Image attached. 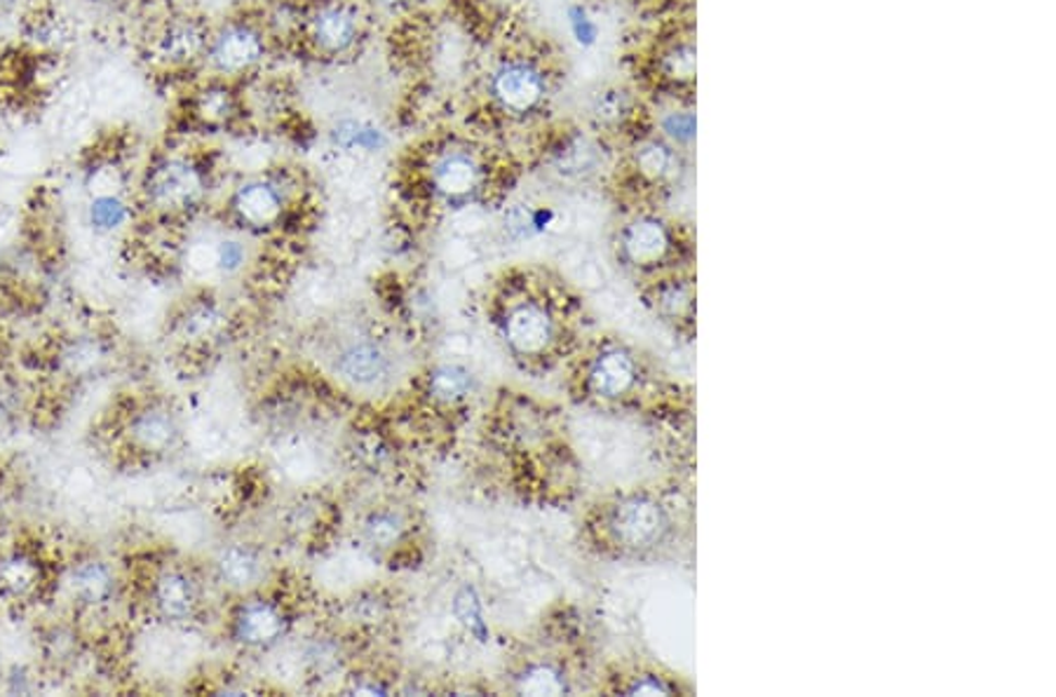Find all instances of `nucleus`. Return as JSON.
<instances>
[{"label":"nucleus","mask_w":1056,"mask_h":697,"mask_svg":"<svg viewBox=\"0 0 1056 697\" xmlns=\"http://www.w3.org/2000/svg\"><path fill=\"white\" fill-rule=\"evenodd\" d=\"M662 139H667L672 146H691L697 134V120L693 108H672L660 120Z\"/></svg>","instance_id":"nucleus-29"},{"label":"nucleus","mask_w":1056,"mask_h":697,"mask_svg":"<svg viewBox=\"0 0 1056 697\" xmlns=\"http://www.w3.org/2000/svg\"><path fill=\"white\" fill-rule=\"evenodd\" d=\"M216 576L219 580L230 587V590L247 592L254 590V587L263 580V573H266V564H263V554L254 545H244V542H236V545H228L216 556Z\"/></svg>","instance_id":"nucleus-19"},{"label":"nucleus","mask_w":1056,"mask_h":697,"mask_svg":"<svg viewBox=\"0 0 1056 697\" xmlns=\"http://www.w3.org/2000/svg\"><path fill=\"white\" fill-rule=\"evenodd\" d=\"M644 301L662 324L686 340L695 334V275L693 271L667 273L644 283Z\"/></svg>","instance_id":"nucleus-8"},{"label":"nucleus","mask_w":1056,"mask_h":697,"mask_svg":"<svg viewBox=\"0 0 1056 697\" xmlns=\"http://www.w3.org/2000/svg\"><path fill=\"white\" fill-rule=\"evenodd\" d=\"M226 315L214 303H195L181 317V334L191 340H212L224 329Z\"/></svg>","instance_id":"nucleus-24"},{"label":"nucleus","mask_w":1056,"mask_h":697,"mask_svg":"<svg viewBox=\"0 0 1056 697\" xmlns=\"http://www.w3.org/2000/svg\"><path fill=\"white\" fill-rule=\"evenodd\" d=\"M632 167L636 177L650 185V189H662V185L674 181L681 172V160L676 146H672L667 139H644L634 148Z\"/></svg>","instance_id":"nucleus-20"},{"label":"nucleus","mask_w":1056,"mask_h":697,"mask_svg":"<svg viewBox=\"0 0 1056 697\" xmlns=\"http://www.w3.org/2000/svg\"><path fill=\"white\" fill-rule=\"evenodd\" d=\"M289 627L291 613L279 597H247L232 615V637L247 648H271L287 637Z\"/></svg>","instance_id":"nucleus-9"},{"label":"nucleus","mask_w":1056,"mask_h":697,"mask_svg":"<svg viewBox=\"0 0 1056 697\" xmlns=\"http://www.w3.org/2000/svg\"><path fill=\"white\" fill-rule=\"evenodd\" d=\"M413 519L395 505L371 507L360 521V540L376 554H395L409 545Z\"/></svg>","instance_id":"nucleus-14"},{"label":"nucleus","mask_w":1056,"mask_h":697,"mask_svg":"<svg viewBox=\"0 0 1056 697\" xmlns=\"http://www.w3.org/2000/svg\"><path fill=\"white\" fill-rule=\"evenodd\" d=\"M693 495L676 484L617 491L592 505L585 540L597 554L623 562H658L691 545Z\"/></svg>","instance_id":"nucleus-1"},{"label":"nucleus","mask_w":1056,"mask_h":697,"mask_svg":"<svg viewBox=\"0 0 1056 697\" xmlns=\"http://www.w3.org/2000/svg\"><path fill=\"white\" fill-rule=\"evenodd\" d=\"M238 101L236 95L224 85H209L193 101V116L207 128H224L236 118Z\"/></svg>","instance_id":"nucleus-22"},{"label":"nucleus","mask_w":1056,"mask_h":697,"mask_svg":"<svg viewBox=\"0 0 1056 697\" xmlns=\"http://www.w3.org/2000/svg\"><path fill=\"white\" fill-rule=\"evenodd\" d=\"M128 205L120 195H101L89 205V221L97 230H116L128 221Z\"/></svg>","instance_id":"nucleus-30"},{"label":"nucleus","mask_w":1056,"mask_h":697,"mask_svg":"<svg viewBox=\"0 0 1056 697\" xmlns=\"http://www.w3.org/2000/svg\"><path fill=\"white\" fill-rule=\"evenodd\" d=\"M632 113V99L623 89H603L592 101V116L605 128L623 125Z\"/></svg>","instance_id":"nucleus-28"},{"label":"nucleus","mask_w":1056,"mask_h":697,"mask_svg":"<svg viewBox=\"0 0 1056 697\" xmlns=\"http://www.w3.org/2000/svg\"><path fill=\"white\" fill-rule=\"evenodd\" d=\"M603 690L615 695H691L693 686L686 678L656 664L632 662L605 674Z\"/></svg>","instance_id":"nucleus-12"},{"label":"nucleus","mask_w":1056,"mask_h":697,"mask_svg":"<svg viewBox=\"0 0 1056 697\" xmlns=\"http://www.w3.org/2000/svg\"><path fill=\"white\" fill-rule=\"evenodd\" d=\"M493 327L524 371L545 374L580 348L583 305L548 275L509 277L493 299Z\"/></svg>","instance_id":"nucleus-2"},{"label":"nucleus","mask_w":1056,"mask_h":697,"mask_svg":"<svg viewBox=\"0 0 1056 697\" xmlns=\"http://www.w3.org/2000/svg\"><path fill=\"white\" fill-rule=\"evenodd\" d=\"M332 369L355 390H379L395 376V352L376 336H352L334 352Z\"/></svg>","instance_id":"nucleus-5"},{"label":"nucleus","mask_w":1056,"mask_h":697,"mask_svg":"<svg viewBox=\"0 0 1056 697\" xmlns=\"http://www.w3.org/2000/svg\"><path fill=\"white\" fill-rule=\"evenodd\" d=\"M489 95L509 116H531L548 97V75L528 59H507L489 77Z\"/></svg>","instance_id":"nucleus-7"},{"label":"nucleus","mask_w":1056,"mask_h":697,"mask_svg":"<svg viewBox=\"0 0 1056 697\" xmlns=\"http://www.w3.org/2000/svg\"><path fill=\"white\" fill-rule=\"evenodd\" d=\"M512 688L519 695H564L573 690V676L564 658L536 656L519 664Z\"/></svg>","instance_id":"nucleus-17"},{"label":"nucleus","mask_w":1056,"mask_h":697,"mask_svg":"<svg viewBox=\"0 0 1056 697\" xmlns=\"http://www.w3.org/2000/svg\"><path fill=\"white\" fill-rule=\"evenodd\" d=\"M263 38L250 24H230L209 43L207 55L216 71L236 75L256 67L263 57Z\"/></svg>","instance_id":"nucleus-13"},{"label":"nucleus","mask_w":1056,"mask_h":697,"mask_svg":"<svg viewBox=\"0 0 1056 697\" xmlns=\"http://www.w3.org/2000/svg\"><path fill=\"white\" fill-rule=\"evenodd\" d=\"M38 582V566L22 554H12L0 562V585L12 594H26Z\"/></svg>","instance_id":"nucleus-27"},{"label":"nucleus","mask_w":1056,"mask_h":697,"mask_svg":"<svg viewBox=\"0 0 1056 697\" xmlns=\"http://www.w3.org/2000/svg\"><path fill=\"white\" fill-rule=\"evenodd\" d=\"M489 172L477 153L468 148H446L434 155L428 167L432 195L446 205H468L487 189Z\"/></svg>","instance_id":"nucleus-6"},{"label":"nucleus","mask_w":1056,"mask_h":697,"mask_svg":"<svg viewBox=\"0 0 1056 697\" xmlns=\"http://www.w3.org/2000/svg\"><path fill=\"white\" fill-rule=\"evenodd\" d=\"M477 390V376L470 366L442 362L423 376V397L437 409H458Z\"/></svg>","instance_id":"nucleus-16"},{"label":"nucleus","mask_w":1056,"mask_h":697,"mask_svg":"<svg viewBox=\"0 0 1056 697\" xmlns=\"http://www.w3.org/2000/svg\"><path fill=\"white\" fill-rule=\"evenodd\" d=\"M615 250L620 263L641 283L688 271L693 261V244L683 236V228L656 212L629 216L617 230Z\"/></svg>","instance_id":"nucleus-4"},{"label":"nucleus","mask_w":1056,"mask_h":697,"mask_svg":"<svg viewBox=\"0 0 1056 697\" xmlns=\"http://www.w3.org/2000/svg\"><path fill=\"white\" fill-rule=\"evenodd\" d=\"M660 77L672 85H691L695 81V45L676 43L664 50L658 61Z\"/></svg>","instance_id":"nucleus-25"},{"label":"nucleus","mask_w":1056,"mask_h":697,"mask_svg":"<svg viewBox=\"0 0 1056 697\" xmlns=\"http://www.w3.org/2000/svg\"><path fill=\"white\" fill-rule=\"evenodd\" d=\"M151 597L155 609H158L167 620H189L200 603L197 582L189 576V573L179 568L163 570L160 576L153 580Z\"/></svg>","instance_id":"nucleus-18"},{"label":"nucleus","mask_w":1056,"mask_h":697,"mask_svg":"<svg viewBox=\"0 0 1056 697\" xmlns=\"http://www.w3.org/2000/svg\"><path fill=\"white\" fill-rule=\"evenodd\" d=\"M202 193H205V177L193 163L183 158L163 160L151 169L146 179L148 203L167 214L195 207Z\"/></svg>","instance_id":"nucleus-10"},{"label":"nucleus","mask_w":1056,"mask_h":697,"mask_svg":"<svg viewBox=\"0 0 1056 697\" xmlns=\"http://www.w3.org/2000/svg\"><path fill=\"white\" fill-rule=\"evenodd\" d=\"M130 437L139 452L165 454L169 448H175L179 440V425L172 413L153 407L134 418L130 425Z\"/></svg>","instance_id":"nucleus-21"},{"label":"nucleus","mask_w":1056,"mask_h":697,"mask_svg":"<svg viewBox=\"0 0 1056 697\" xmlns=\"http://www.w3.org/2000/svg\"><path fill=\"white\" fill-rule=\"evenodd\" d=\"M310 38L324 55H344L360 38V20L357 12L344 3L322 5L310 17Z\"/></svg>","instance_id":"nucleus-15"},{"label":"nucleus","mask_w":1056,"mask_h":697,"mask_svg":"<svg viewBox=\"0 0 1056 697\" xmlns=\"http://www.w3.org/2000/svg\"><path fill=\"white\" fill-rule=\"evenodd\" d=\"M163 48L169 55V59L191 61L193 57H197L202 50H205V36H202V31L191 22L175 24L167 31Z\"/></svg>","instance_id":"nucleus-26"},{"label":"nucleus","mask_w":1056,"mask_h":697,"mask_svg":"<svg viewBox=\"0 0 1056 697\" xmlns=\"http://www.w3.org/2000/svg\"><path fill=\"white\" fill-rule=\"evenodd\" d=\"M379 3L385 5V8H401V5L411 3V0H379Z\"/></svg>","instance_id":"nucleus-34"},{"label":"nucleus","mask_w":1056,"mask_h":697,"mask_svg":"<svg viewBox=\"0 0 1056 697\" xmlns=\"http://www.w3.org/2000/svg\"><path fill=\"white\" fill-rule=\"evenodd\" d=\"M67 360L73 371H83L95 366V362L99 360V352L92 344H81V346H73V350L67 354Z\"/></svg>","instance_id":"nucleus-33"},{"label":"nucleus","mask_w":1056,"mask_h":697,"mask_svg":"<svg viewBox=\"0 0 1056 697\" xmlns=\"http://www.w3.org/2000/svg\"><path fill=\"white\" fill-rule=\"evenodd\" d=\"M571 393L580 405L603 411L656 413L681 397L648 354L617 336H599L573 352Z\"/></svg>","instance_id":"nucleus-3"},{"label":"nucleus","mask_w":1056,"mask_h":697,"mask_svg":"<svg viewBox=\"0 0 1056 697\" xmlns=\"http://www.w3.org/2000/svg\"><path fill=\"white\" fill-rule=\"evenodd\" d=\"M230 212L238 224L250 230H275L289 214V195L283 185L268 179L242 183L230 197Z\"/></svg>","instance_id":"nucleus-11"},{"label":"nucleus","mask_w":1056,"mask_h":697,"mask_svg":"<svg viewBox=\"0 0 1056 697\" xmlns=\"http://www.w3.org/2000/svg\"><path fill=\"white\" fill-rule=\"evenodd\" d=\"M87 185H89V191L95 193L97 197H101V195H118L120 193V185H122L120 169H116L111 165H101L97 169H92L89 179H87Z\"/></svg>","instance_id":"nucleus-31"},{"label":"nucleus","mask_w":1056,"mask_h":697,"mask_svg":"<svg viewBox=\"0 0 1056 697\" xmlns=\"http://www.w3.org/2000/svg\"><path fill=\"white\" fill-rule=\"evenodd\" d=\"M214 259H216V263H219L221 271L232 273L244 263V250H242V244L236 242V240H224V242H219V247H216Z\"/></svg>","instance_id":"nucleus-32"},{"label":"nucleus","mask_w":1056,"mask_h":697,"mask_svg":"<svg viewBox=\"0 0 1056 697\" xmlns=\"http://www.w3.org/2000/svg\"><path fill=\"white\" fill-rule=\"evenodd\" d=\"M71 587L75 597L87 603H101L113 592V576L101 562H85L71 573Z\"/></svg>","instance_id":"nucleus-23"}]
</instances>
